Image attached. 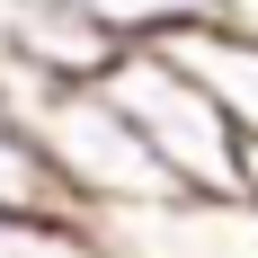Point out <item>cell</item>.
<instances>
[{
    "label": "cell",
    "instance_id": "cell-1",
    "mask_svg": "<svg viewBox=\"0 0 258 258\" xmlns=\"http://www.w3.org/2000/svg\"><path fill=\"white\" fill-rule=\"evenodd\" d=\"M107 98L134 116V134L160 152V169L178 178L187 205H249V143L169 45H134L107 80Z\"/></svg>",
    "mask_w": 258,
    "mask_h": 258
},
{
    "label": "cell",
    "instance_id": "cell-2",
    "mask_svg": "<svg viewBox=\"0 0 258 258\" xmlns=\"http://www.w3.org/2000/svg\"><path fill=\"white\" fill-rule=\"evenodd\" d=\"M0 45L62 89H107L116 62L134 53L89 0H0Z\"/></svg>",
    "mask_w": 258,
    "mask_h": 258
},
{
    "label": "cell",
    "instance_id": "cell-3",
    "mask_svg": "<svg viewBox=\"0 0 258 258\" xmlns=\"http://www.w3.org/2000/svg\"><path fill=\"white\" fill-rule=\"evenodd\" d=\"M116 258H258V205H160L98 223Z\"/></svg>",
    "mask_w": 258,
    "mask_h": 258
},
{
    "label": "cell",
    "instance_id": "cell-4",
    "mask_svg": "<svg viewBox=\"0 0 258 258\" xmlns=\"http://www.w3.org/2000/svg\"><path fill=\"white\" fill-rule=\"evenodd\" d=\"M160 45L223 98V116L240 125V143H258V45H249V36H223V27L196 18V27H178V36H160Z\"/></svg>",
    "mask_w": 258,
    "mask_h": 258
},
{
    "label": "cell",
    "instance_id": "cell-5",
    "mask_svg": "<svg viewBox=\"0 0 258 258\" xmlns=\"http://www.w3.org/2000/svg\"><path fill=\"white\" fill-rule=\"evenodd\" d=\"M0 258H116V240L89 214L53 205V214H0Z\"/></svg>",
    "mask_w": 258,
    "mask_h": 258
},
{
    "label": "cell",
    "instance_id": "cell-6",
    "mask_svg": "<svg viewBox=\"0 0 258 258\" xmlns=\"http://www.w3.org/2000/svg\"><path fill=\"white\" fill-rule=\"evenodd\" d=\"M125 45H160V36H178V27L205 18V0H89Z\"/></svg>",
    "mask_w": 258,
    "mask_h": 258
},
{
    "label": "cell",
    "instance_id": "cell-7",
    "mask_svg": "<svg viewBox=\"0 0 258 258\" xmlns=\"http://www.w3.org/2000/svg\"><path fill=\"white\" fill-rule=\"evenodd\" d=\"M205 27H223V36H249V45H258V0H205Z\"/></svg>",
    "mask_w": 258,
    "mask_h": 258
}]
</instances>
